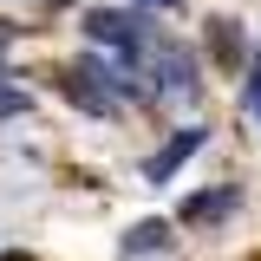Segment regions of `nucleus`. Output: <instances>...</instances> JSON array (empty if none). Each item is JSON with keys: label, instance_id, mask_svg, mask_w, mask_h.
Listing matches in <instances>:
<instances>
[{"label": "nucleus", "instance_id": "1", "mask_svg": "<svg viewBox=\"0 0 261 261\" xmlns=\"http://www.w3.org/2000/svg\"><path fill=\"white\" fill-rule=\"evenodd\" d=\"M85 39L118 46V53H137V46L150 39V20H144L137 7H92V13H85Z\"/></svg>", "mask_w": 261, "mask_h": 261}, {"label": "nucleus", "instance_id": "2", "mask_svg": "<svg viewBox=\"0 0 261 261\" xmlns=\"http://www.w3.org/2000/svg\"><path fill=\"white\" fill-rule=\"evenodd\" d=\"M150 79H157L163 98H190V92H196V59L183 53V46H170V39H163V46H157V65H150Z\"/></svg>", "mask_w": 261, "mask_h": 261}, {"label": "nucleus", "instance_id": "3", "mask_svg": "<svg viewBox=\"0 0 261 261\" xmlns=\"http://www.w3.org/2000/svg\"><path fill=\"white\" fill-rule=\"evenodd\" d=\"M59 92L72 98L79 111H92V118H111V111H118V98L105 92V85H98V79L85 72V65H72V72H59Z\"/></svg>", "mask_w": 261, "mask_h": 261}, {"label": "nucleus", "instance_id": "4", "mask_svg": "<svg viewBox=\"0 0 261 261\" xmlns=\"http://www.w3.org/2000/svg\"><path fill=\"white\" fill-rule=\"evenodd\" d=\"M196 150H202V130H196V124H190V130H176V137L163 144L157 157L144 163V183H170V176H176V170H183V163H190Z\"/></svg>", "mask_w": 261, "mask_h": 261}, {"label": "nucleus", "instance_id": "5", "mask_svg": "<svg viewBox=\"0 0 261 261\" xmlns=\"http://www.w3.org/2000/svg\"><path fill=\"white\" fill-rule=\"evenodd\" d=\"M235 202H242V190H235V183H216L209 196H190V202L176 209V222H196V228H209V222H222V216L235 209Z\"/></svg>", "mask_w": 261, "mask_h": 261}, {"label": "nucleus", "instance_id": "6", "mask_svg": "<svg viewBox=\"0 0 261 261\" xmlns=\"http://www.w3.org/2000/svg\"><path fill=\"white\" fill-rule=\"evenodd\" d=\"M209 53H216V65H222V72H235V65L248 59V33H242V20L216 13V20H209Z\"/></svg>", "mask_w": 261, "mask_h": 261}, {"label": "nucleus", "instance_id": "7", "mask_svg": "<svg viewBox=\"0 0 261 261\" xmlns=\"http://www.w3.org/2000/svg\"><path fill=\"white\" fill-rule=\"evenodd\" d=\"M163 248H170V222H157V216L137 222V228L124 235V261H130V255H163Z\"/></svg>", "mask_w": 261, "mask_h": 261}, {"label": "nucleus", "instance_id": "8", "mask_svg": "<svg viewBox=\"0 0 261 261\" xmlns=\"http://www.w3.org/2000/svg\"><path fill=\"white\" fill-rule=\"evenodd\" d=\"M242 111H248V118L261 124V53L248 59V85H242Z\"/></svg>", "mask_w": 261, "mask_h": 261}, {"label": "nucleus", "instance_id": "9", "mask_svg": "<svg viewBox=\"0 0 261 261\" xmlns=\"http://www.w3.org/2000/svg\"><path fill=\"white\" fill-rule=\"evenodd\" d=\"M27 105H33V98H27V85H7V79H0V118H20Z\"/></svg>", "mask_w": 261, "mask_h": 261}, {"label": "nucleus", "instance_id": "10", "mask_svg": "<svg viewBox=\"0 0 261 261\" xmlns=\"http://www.w3.org/2000/svg\"><path fill=\"white\" fill-rule=\"evenodd\" d=\"M130 7H137V13H144V7H183V0H130Z\"/></svg>", "mask_w": 261, "mask_h": 261}]
</instances>
